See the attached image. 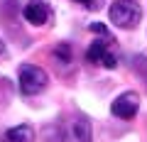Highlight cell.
I'll list each match as a JSON object with an SVG mask.
<instances>
[{
	"mask_svg": "<svg viewBox=\"0 0 147 142\" xmlns=\"http://www.w3.org/2000/svg\"><path fill=\"white\" fill-rule=\"evenodd\" d=\"M110 22L120 30H132V27L140 25L142 20V7L137 5L135 0H113L110 3Z\"/></svg>",
	"mask_w": 147,
	"mask_h": 142,
	"instance_id": "6da1fadb",
	"label": "cell"
},
{
	"mask_svg": "<svg viewBox=\"0 0 147 142\" xmlns=\"http://www.w3.org/2000/svg\"><path fill=\"white\" fill-rule=\"evenodd\" d=\"M49 83V76L44 69H39L37 64H22L20 66V88L25 96H37L42 93Z\"/></svg>",
	"mask_w": 147,
	"mask_h": 142,
	"instance_id": "7a4b0ae2",
	"label": "cell"
},
{
	"mask_svg": "<svg viewBox=\"0 0 147 142\" xmlns=\"http://www.w3.org/2000/svg\"><path fill=\"white\" fill-rule=\"evenodd\" d=\"M137 108H140V96L135 91H125L110 103V113L120 120H132L137 115Z\"/></svg>",
	"mask_w": 147,
	"mask_h": 142,
	"instance_id": "3957f363",
	"label": "cell"
},
{
	"mask_svg": "<svg viewBox=\"0 0 147 142\" xmlns=\"http://www.w3.org/2000/svg\"><path fill=\"white\" fill-rule=\"evenodd\" d=\"M64 142H91V122L88 118L76 115L66 127H64Z\"/></svg>",
	"mask_w": 147,
	"mask_h": 142,
	"instance_id": "277c9868",
	"label": "cell"
},
{
	"mask_svg": "<svg viewBox=\"0 0 147 142\" xmlns=\"http://www.w3.org/2000/svg\"><path fill=\"white\" fill-rule=\"evenodd\" d=\"M22 15H25V20L30 22V25L42 27L44 22L49 20V5L42 3V0H32V3H27V7L22 10Z\"/></svg>",
	"mask_w": 147,
	"mask_h": 142,
	"instance_id": "5b68a950",
	"label": "cell"
},
{
	"mask_svg": "<svg viewBox=\"0 0 147 142\" xmlns=\"http://www.w3.org/2000/svg\"><path fill=\"white\" fill-rule=\"evenodd\" d=\"M3 142H34V130L32 125H15L3 135Z\"/></svg>",
	"mask_w": 147,
	"mask_h": 142,
	"instance_id": "8992f818",
	"label": "cell"
},
{
	"mask_svg": "<svg viewBox=\"0 0 147 142\" xmlns=\"http://www.w3.org/2000/svg\"><path fill=\"white\" fill-rule=\"evenodd\" d=\"M105 52H110V49H108V39H98V42H93V44L88 47L86 59H88V61H93V64H96V61L100 64V59L105 57Z\"/></svg>",
	"mask_w": 147,
	"mask_h": 142,
	"instance_id": "52a82bcc",
	"label": "cell"
},
{
	"mask_svg": "<svg viewBox=\"0 0 147 142\" xmlns=\"http://www.w3.org/2000/svg\"><path fill=\"white\" fill-rule=\"evenodd\" d=\"M93 34H98L100 39H108V42H113V34H110V30L105 25H100V22H91V27H88Z\"/></svg>",
	"mask_w": 147,
	"mask_h": 142,
	"instance_id": "ba28073f",
	"label": "cell"
},
{
	"mask_svg": "<svg viewBox=\"0 0 147 142\" xmlns=\"http://www.w3.org/2000/svg\"><path fill=\"white\" fill-rule=\"evenodd\" d=\"M54 57L61 59V61H71V59H74V52H71L69 44H59V47L54 49Z\"/></svg>",
	"mask_w": 147,
	"mask_h": 142,
	"instance_id": "9c48e42d",
	"label": "cell"
},
{
	"mask_svg": "<svg viewBox=\"0 0 147 142\" xmlns=\"http://www.w3.org/2000/svg\"><path fill=\"white\" fill-rule=\"evenodd\" d=\"M76 3H81L88 10H100V5H103V0H76Z\"/></svg>",
	"mask_w": 147,
	"mask_h": 142,
	"instance_id": "30bf717a",
	"label": "cell"
},
{
	"mask_svg": "<svg viewBox=\"0 0 147 142\" xmlns=\"http://www.w3.org/2000/svg\"><path fill=\"white\" fill-rule=\"evenodd\" d=\"M100 64H103L105 69H115V64H118V59H115V57H113V54L108 52V54H105L103 59H100Z\"/></svg>",
	"mask_w": 147,
	"mask_h": 142,
	"instance_id": "8fae6325",
	"label": "cell"
},
{
	"mask_svg": "<svg viewBox=\"0 0 147 142\" xmlns=\"http://www.w3.org/2000/svg\"><path fill=\"white\" fill-rule=\"evenodd\" d=\"M0 54H5V42L0 39Z\"/></svg>",
	"mask_w": 147,
	"mask_h": 142,
	"instance_id": "7c38bea8",
	"label": "cell"
}]
</instances>
